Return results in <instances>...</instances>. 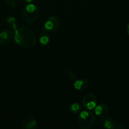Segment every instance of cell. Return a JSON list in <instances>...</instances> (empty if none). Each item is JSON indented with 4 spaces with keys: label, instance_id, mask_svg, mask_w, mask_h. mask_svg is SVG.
I'll return each mask as SVG.
<instances>
[{
    "label": "cell",
    "instance_id": "cell-1",
    "mask_svg": "<svg viewBox=\"0 0 129 129\" xmlns=\"http://www.w3.org/2000/svg\"><path fill=\"white\" fill-rule=\"evenodd\" d=\"M14 40L18 45L31 48L36 44L37 39L34 31L28 27H20L15 30Z\"/></svg>",
    "mask_w": 129,
    "mask_h": 129
},
{
    "label": "cell",
    "instance_id": "cell-2",
    "mask_svg": "<svg viewBox=\"0 0 129 129\" xmlns=\"http://www.w3.org/2000/svg\"><path fill=\"white\" fill-rule=\"evenodd\" d=\"M95 117L92 112L85 110L81 112L78 116V124L83 129L91 128L94 124Z\"/></svg>",
    "mask_w": 129,
    "mask_h": 129
},
{
    "label": "cell",
    "instance_id": "cell-3",
    "mask_svg": "<svg viewBox=\"0 0 129 129\" xmlns=\"http://www.w3.org/2000/svg\"><path fill=\"white\" fill-rule=\"evenodd\" d=\"M39 11L35 5L30 4L24 8L22 13L23 20L25 23L31 24L37 19Z\"/></svg>",
    "mask_w": 129,
    "mask_h": 129
},
{
    "label": "cell",
    "instance_id": "cell-4",
    "mask_svg": "<svg viewBox=\"0 0 129 129\" xmlns=\"http://www.w3.org/2000/svg\"><path fill=\"white\" fill-rule=\"evenodd\" d=\"M60 24V20L57 16H52L46 20L44 25V28L49 31H55L59 28Z\"/></svg>",
    "mask_w": 129,
    "mask_h": 129
},
{
    "label": "cell",
    "instance_id": "cell-5",
    "mask_svg": "<svg viewBox=\"0 0 129 129\" xmlns=\"http://www.w3.org/2000/svg\"><path fill=\"white\" fill-rule=\"evenodd\" d=\"M83 105L87 110H91L94 109L97 104V99L95 95L92 93L86 94L83 99Z\"/></svg>",
    "mask_w": 129,
    "mask_h": 129
},
{
    "label": "cell",
    "instance_id": "cell-6",
    "mask_svg": "<svg viewBox=\"0 0 129 129\" xmlns=\"http://www.w3.org/2000/svg\"><path fill=\"white\" fill-rule=\"evenodd\" d=\"M94 113L96 115L100 118H103L106 117L109 113V108L107 105L105 103H101L99 105L96 106L94 108Z\"/></svg>",
    "mask_w": 129,
    "mask_h": 129
},
{
    "label": "cell",
    "instance_id": "cell-7",
    "mask_svg": "<svg viewBox=\"0 0 129 129\" xmlns=\"http://www.w3.org/2000/svg\"><path fill=\"white\" fill-rule=\"evenodd\" d=\"M13 34L9 29L3 30L0 32V45H5L11 41Z\"/></svg>",
    "mask_w": 129,
    "mask_h": 129
},
{
    "label": "cell",
    "instance_id": "cell-8",
    "mask_svg": "<svg viewBox=\"0 0 129 129\" xmlns=\"http://www.w3.org/2000/svg\"><path fill=\"white\" fill-rule=\"evenodd\" d=\"M37 123L32 117H28L23 120L21 125V129H37Z\"/></svg>",
    "mask_w": 129,
    "mask_h": 129
},
{
    "label": "cell",
    "instance_id": "cell-9",
    "mask_svg": "<svg viewBox=\"0 0 129 129\" xmlns=\"http://www.w3.org/2000/svg\"><path fill=\"white\" fill-rule=\"evenodd\" d=\"M88 86V82L86 79H76L74 83V87L76 89L83 91L87 89Z\"/></svg>",
    "mask_w": 129,
    "mask_h": 129
},
{
    "label": "cell",
    "instance_id": "cell-10",
    "mask_svg": "<svg viewBox=\"0 0 129 129\" xmlns=\"http://www.w3.org/2000/svg\"><path fill=\"white\" fill-rule=\"evenodd\" d=\"M6 23L8 28L12 30H16L18 28V24L16 19L13 16H9L6 18Z\"/></svg>",
    "mask_w": 129,
    "mask_h": 129
},
{
    "label": "cell",
    "instance_id": "cell-11",
    "mask_svg": "<svg viewBox=\"0 0 129 129\" xmlns=\"http://www.w3.org/2000/svg\"><path fill=\"white\" fill-rule=\"evenodd\" d=\"M49 40H50V36L48 34L47 30L45 28H43L40 35V42L42 45H45L49 44Z\"/></svg>",
    "mask_w": 129,
    "mask_h": 129
},
{
    "label": "cell",
    "instance_id": "cell-12",
    "mask_svg": "<svg viewBox=\"0 0 129 129\" xmlns=\"http://www.w3.org/2000/svg\"><path fill=\"white\" fill-rule=\"evenodd\" d=\"M104 127L107 129H114L116 127L115 121L112 117H108L104 122Z\"/></svg>",
    "mask_w": 129,
    "mask_h": 129
},
{
    "label": "cell",
    "instance_id": "cell-13",
    "mask_svg": "<svg viewBox=\"0 0 129 129\" xmlns=\"http://www.w3.org/2000/svg\"><path fill=\"white\" fill-rule=\"evenodd\" d=\"M69 110L73 113H79L81 111V107L78 103H74L69 106Z\"/></svg>",
    "mask_w": 129,
    "mask_h": 129
},
{
    "label": "cell",
    "instance_id": "cell-14",
    "mask_svg": "<svg viewBox=\"0 0 129 129\" xmlns=\"http://www.w3.org/2000/svg\"><path fill=\"white\" fill-rule=\"evenodd\" d=\"M68 76L71 80L76 81L77 79V76L75 73L72 71H69L68 72Z\"/></svg>",
    "mask_w": 129,
    "mask_h": 129
},
{
    "label": "cell",
    "instance_id": "cell-15",
    "mask_svg": "<svg viewBox=\"0 0 129 129\" xmlns=\"http://www.w3.org/2000/svg\"><path fill=\"white\" fill-rule=\"evenodd\" d=\"M6 4L10 7L13 8L16 6V1L15 0H6Z\"/></svg>",
    "mask_w": 129,
    "mask_h": 129
},
{
    "label": "cell",
    "instance_id": "cell-16",
    "mask_svg": "<svg viewBox=\"0 0 129 129\" xmlns=\"http://www.w3.org/2000/svg\"><path fill=\"white\" fill-rule=\"evenodd\" d=\"M127 34H128V35H129V23L127 26Z\"/></svg>",
    "mask_w": 129,
    "mask_h": 129
},
{
    "label": "cell",
    "instance_id": "cell-17",
    "mask_svg": "<svg viewBox=\"0 0 129 129\" xmlns=\"http://www.w3.org/2000/svg\"><path fill=\"white\" fill-rule=\"evenodd\" d=\"M25 1L27 3H31L34 0H25Z\"/></svg>",
    "mask_w": 129,
    "mask_h": 129
}]
</instances>
